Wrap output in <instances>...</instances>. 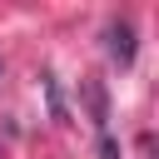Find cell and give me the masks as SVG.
<instances>
[{
    "instance_id": "7a4b0ae2",
    "label": "cell",
    "mask_w": 159,
    "mask_h": 159,
    "mask_svg": "<svg viewBox=\"0 0 159 159\" xmlns=\"http://www.w3.org/2000/svg\"><path fill=\"white\" fill-rule=\"evenodd\" d=\"M99 159H119V144H114L109 134H99Z\"/></svg>"
},
{
    "instance_id": "6da1fadb",
    "label": "cell",
    "mask_w": 159,
    "mask_h": 159,
    "mask_svg": "<svg viewBox=\"0 0 159 159\" xmlns=\"http://www.w3.org/2000/svg\"><path fill=\"white\" fill-rule=\"evenodd\" d=\"M109 55L119 60V65H129L134 60V30L119 20V25H109Z\"/></svg>"
}]
</instances>
